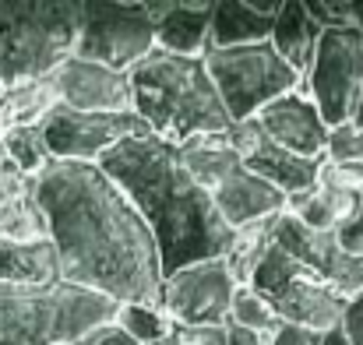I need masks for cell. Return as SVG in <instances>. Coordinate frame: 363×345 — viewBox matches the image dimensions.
I'll return each instance as SVG.
<instances>
[{"mask_svg": "<svg viewBox=\"0 0 363 345\" xmlns=\"http://www.w3.org/2000/svg\"><path fill=\"white\" fill-rule=\"evenodd\" d=\"M32 183L64 285L89 289L117 307H159L162 264L155 239L99 166L50 162Z\"/></svg>", "mask_w": 363, "mask_h": 345, "instance_id": "1", "label": "cell"}, {"mask_svg": "<svg viewBox=\"0 0 363 345\" xmlns=\"http://www.w3.org/2000/svg\"><path fill=\"white\" fill-rule=\"evenodd\" d=\"M99 169L145 219L159 250L162 278L187 264L226 257L233 230L219 219L212 194L180 166L173 145L159 141L155 134H134L106 152Z\"/></svg>", "mask_w": 363, "mask_h": 345, "instance_id": "2", "label": "cell"}, {"mask_svg": "<svg viewBox=\"0 0 363 345\" xmlns=\"http://www.w3.org/2000/svg\"><path fill=\"white\" fill-rule=\"evenodd\" d=\"M134 113L159 141L180 148L194 137L226 134L233 127L201 57H173L152 50L130 71Z\"/></svg>", "mask_w": 363, "mask_h": 345, "instance_id": "3", "label": "cell"}, {"mask_svg": "<svg viewBox=\"0 0 363 345\" xmlns=\"http://www.w3.org/2000/svg\"><path fill=\"white\" fill-rule=\"evenodd\" d=\"M113 317L117 303L89 289L0 282V345H67Z\"/></svg>", "mask_w": 363, "mask_h": 345, "instance_id": "4", "label": "cell"}, {"mask_svg": "<svg viewBox=\"0 0 363 345\" xmlns=\"http://www.w3.org/2000/svg\"><path fill=\"white\" fill-rule=\"evenodd\" d=\"M82 4H0V85L53 74L78 43Z\"/></svg>", "mask_w": 363, "mask_h": 345, "instance_id": "5", "label": "cell"}, {"mask_svg": "<svg viewBox=\"0 0 363 345\" xmlns=\"http://www.w3.org/2000/svg\"><path fill=\"white\" fill-rule=\"evenodd\" d=\"M205 71L223 99V110L233 123L254 120L268 103L289 96L300 89V74L275 53L272 43L254 46H230V50H208Z\"/></svg>", "mask_w": 363, "mask_h": 345, "instance_id": "6", "label": "cell"}, {"mask_svg": "<svg viewBox=\"0 0 363 345\" xmlns=\"http://www.w3.org/2000/svg\"><path fill=\"white\" fill-rule=\"evenodd\" d=\"M247 289H254L275 310V317L282 324H296V328H307L318 335L339 328L342 314H346V300L339 293H332L311 268L293 261L275 243L254 268Z\"/></svg>", "mask_w": 363, "mask_h": 345, "instance_id": "7", "label": "cell"}, {"mask_svg": "<svg viewBox=\"0 0 363 345\" xmlns=\"http://www.w3.org/2000/svg\"><path fill=\"white\" fill-rule=\"evenodd\" d=\"M303 92L318 106L328 130L357 116L363 92V28H321L314 60L303 74Z\"/></svg>", "mask_w": 363, "mask_h": 345, "instance_id": "8", "label": "cell"}, {"mask_svg": "<svg viewBox=\"0 0 363 345\" xmlns=\"http://www.w3.org/2000/svg\"><path fill=\"white\" fill-rule=\"evenodd\" d=\"M155 50L152 4H82L74 57L130 71Z\"/></svg>", "mask_w": 363, "mask_h": 345, "instance_id": "9", "label": "cell"}, {"mask_svg": "<svg viewBox=\"0 0 363 345\" xmlns=\"http://www.w3.org/2000/svg\"><path fill=\"white\" fill-rule=\"evenodd\" d=\"M50 162H89L99 166L106 152L134 134H148L138 113H78L67 106H53L39 123Z\"/></svg>", "mask_w": 363, "mask_h": 345, "instance_id": "10", "label": "cell"}, {"mask_svg": "<svg viewBox=\"0 0 363 345\" xmlns=\"http://www.w3.org/2000/svg\"><path fill=\"white\" fill-rule=\"evenodd\" d=\"M237 289L240 285L230 275L226 257H212V261L187 264V268L173 271L169 278H162V300H159V307L180 328L226 324Z\"/></svg>", "mask_w": 363, "mask_h": 345, "instance_id": "11", "label": "cell"}, {"mask_svg": "<svg viewBox=\"0 0 363 345\" xmlns=\"http://www.w3.org/2000/svg\"><path fill=\"white\" fill-rule=\"evenodd\" d=\"M275 247H282L293 261L311 268L346 303L363 296V257L346 254L335 232L311 230V226H303V222H296L293 215L282 212L275 219Z\"/></svg>", "mask_w": 363, "mask_h": 345, "instance_id": "12", "label": "cell"}, {"mask_svg": "<svg viewBox=\"0 0 363 345\" xmlns=\"http://www.w3.org/2000/svg\"><path fill=\"white\" fill-rule=\"evenodd\" d=\"M50 78L57 92V106L78 113H134V92L127 71H113L106 64L71 53Z\"/></svg>", "mask_w": 363, "mask_h": 345, "instance_id": "13", "label": "cell"}, {"mask_svg": "<svg viewBox=\"0 0 363 345\" xmlns=\"http://www.w3.org/2000/svg\"><path fill=\"white\" fill-rule=\"evenodd\" d=\"M230 141L233 148L240 152L243 169H250L254 176H261L264 183H272L279 194H300L307 187L318 183V173H321V162L318 159H303V155H293L286 148H279L275 141L264 137V130L257 127V120H243L230 127Z\"/></svg>", "mask_w": 363, "mask_h": 345, "instance_id": "14", "label": "cell"}, {"mask_svg": "<svg viewBox=\"0 0 363 345\" xmlns=\"http://www.w3.org/2000/svg\"><path fill=\"white\" fill-rule=\"evenodd\" d=\"M257 127L264 130L268 141H275L279 148L303 155V159H325V145H328V123L321 120L318 106L311 103V96L303 92V81L296 92L268 103L261 113L254 116Z\"/></svg>", "mask_w": 363, "mask_h": 345, "instance_id": "15", "label": "cell"}, {"mask_svg": "<svg viewBox=\"0 0 363 345\" xmlns=\"http://www.w3.org/2000/svg\"><path fill=\"white\" fill-rule=\"evenodd\" d=\"M155 50L173 57H205L212 50V4L152 0Z\"/></svg>", "mask_w": 363, "mask_h": 345, "instance_id": "16", "label": "cell"}, {"mask_svg": "<svg viewBox=\"0 0 363 345\" xmlns=\"http://www.w3.org/2000/svg\"><path fill=\"white\" fill-rule=\"evenodd\" d=\"M212 201H216L219 219L233 232L264 219H279L286 212V194H279L272 183H264L250 169H237L230 180H223L212 191Z\"/></svg>", "mask_w": 363, "mask_h": 345, "instance_id": "17", "label": "cell"}, {"mask_svg": "<svg viewBox=\"0 0 363 345\" xmlns=\"http://www.w3.org/2000/svg\"><path fill=\"white\" fill-rule=\"evenodd\" d=\"M0 236L18 243H43L46 222L35 201V183L0 148Z\"/></svg>", "mask_w": 363, "mask_h": 345, "instance_id": "18", "label": "cell"}, {"mask_svg": "<svg viewBox=\"0 0 363 345\" xmlns=\"http://www.w3.org/2000/svg\"><path fill=\"white\" fill-rule=\"evenodd\" d=\"M279 4H257V0H219L212 4V50L230 46H254L272 39Z\"/></svg>", "mask_w": 363, "mask_h": 345, "instance_id": "19", "label": "cell"}, {"mask_svg": "<svg viewBox=\"0 0 363 345\" xmlns=\"http://www.w3.org/2000/svg\"><path fill=\"white\" fill-rule=\"evenodd\" d=\"M318 39H321V25L311 18L307 4H279V14H275V25H272V46L275 53L303 78L311 60H314V50H318Z\"/></svg>", "mask_w": 363, "mask_h": 345, "instance_id": "20", "label": "cell"}, {"mask_svg": "<svg viewBox=\"0 0 363 345\" xmlns=\"http://www.w3.org/2000/svg\"><path fill=\"white\" fill-rule=\"evenodd\" d=\"M177 155H180V166L191 173V180H194L198 187H205L208 194H212L223 180H230L237 169H243V159H240V152L233 148V141H230V130H226V134L194 137V141L180 145Z\"/></svg>", "mask_w": 363, "mask_h": 345, "instance_id": "21", "label": "cell"}, {"mask_svg": "<svg viewBox=\"0 0 363 345\" xmlns=\"http://www.w3.org/2000/svg\"><path fill=\"white\" fill-rule=\"evenodd\" d=\"M0 282L7 285H50L60 282L57 254L50 239L43 243H18L0 236Z\"/></svg>", "mask_w": 363, "mask_h": 345, "instance_id": "22", "label": "cell"}, {"mask_svg": "<svg viewBox=\"0 0 363 345\" xmlns=\"http://www.w3.org/2000/svg\"><path fill=\"white\" fill-rule=\"evenodd\" d=\"M53 106H57V92H53L50 74L28 78L18 85H4L0 89V137L18 127H39Z\"/></svg>", "mask_w": 363, "mask_h": 345, "instance_id": "23", "label": "cell"}, {"mask_svg": "<svg viewBox=\"0 0 363 345\" xmlns=\"http://www.w3.org/2000/svg\"><path fill=\"white\" fill-rule=\"evenodd\" d=\"M272 243H275V219H264V222H254L247 230L233 232V243L226 250V264H230V275L237 278V285L250 282L254 268L272 250Z\"/></svg>", "mask_w": 363, "mask_h": 345, "instance_id": "24", "label": "cell"}, {"mask_svg": "<svg viewBox=\"0 0 363 345\" xmlns=\"http://www.w3.org/2000/svg\"><path fill=\"white\" fill-rule=\"evenodd\" d=\"M113 324L127 339H134V345H155L173 335L169 314L162 307H148V303H123V307H117Z\"/></svg>", "mask_w": 363, "mask_h": 345, "instance_id": "25", "label": "cell"}, {"mask_svg": "<svg viewBox=\"0 0 363 345\" xmlns=\"http://www.w3.org/2000/svg\"><path fill=\"white\" fill-rule=\"evenodd\" d=\"M0 148H4V155H7L25 176H39V173L50 166V152H46V141H43V130H39V127L7 130V134L0 137Z\"/></svg>", "mask_w": 363, "mask_h": 345, "instance_id": "26", "label": "cell"}, {"mask_svg": "<svg viewBox=\"0 0 363 345\" xmlns=\"http://www.w3.org/2000/svg\"><path fill=\"white\" fill-rule=\"evenodd\" d=\"M226 321H233V324H240L247 332H257V335H268V332H275L282 321L275 317V310L254 293V289H247L240 285L237 289V296H233V307H230V317Z\"/></svg>", "mask_w": 363, "mask_h": 345, "instance_id": "27", "label": "cell"}, {"mask_svg": "<svg viewBox=\"0 0 363 345\" xmlns=\"http://www.w3.org/2000/svg\"><path fill=\"white\" fill-rule=\"evenodd\" d=\"M325 159L328 162H346V166H363V127L360 123H342L328 130V145H325Z\"/></svg>", "mask_w": 363, "mask_h": 345, "instance_id": "28", "label": "cell"}, {"mask_svg": "<svg viewBox=\"0 0 363 345\" xmlns=\"http://www.w3.org/2000/svg\"><path fill=\"white\" fill-rule=\"evenodd\" d=\"M311 18L321 28H339V25H353V4L350 0H335V4H307Z\"/></svg>", "mask_w": 363, "mask_h": 345, "instance_id": "29", "label": "cell"}, {"mask_svg": "<svg viewBox=\"0 0 363 345\" xmlns=\"http://www.w3.org/2000/svg\"><path fill=\"white\" fill-rule=\"evenodd\" d=\"M173 335L184 345H226V324H198V328L173 324Z\"/></svg>", "mask_w": 363, "mask_h": 345, "instance_id": "30", "label": "cell"}, {"mask_svg": "<svg viewBox=\"0 0 363 345\" xmlns=\"http://www.w3.org/2000/svg\"><path fill=\"white\" fill-rule=\"evenodd\" d=\"M335 236H339V243H342L346 254L363 257V198H360V205H357V212L335 230Z\"/></svg>", "mask_w": 363, "mask_h": 345, "instance_id": "31", "label": "cell"}, {"mask_svg": "<svg viewBox=\"0 0 363 345\" xmlns=\"http://www.w3.org/2000/svg\"><path fill=\"white\" fill-rule=\"evenodd\" d=\"M321 335L318 332H307V328H296V324H279L275 332L264 335V345H318Z\"/></svg>", "mask_w": 363, "mask_h": 345, "instance_id": "32", "label": "cell"}, {"mask_svg": "<svg viewBox=\"0 0 363 345\" xmlns=\"http://www.w3.org/2000/svg\"><path fill=\"white\" fill-rule=\"evenodd\" d=\"M67 345H134V339H127L121 328L110 321V324H99V328L85 332L82 339H74V342H67Z\"/></svg>", "mask_w": 363, "mask_h": 345, "instance_id": "33", "label": "cell"}, {"mask_svg": "<svg viewBox=\"0 0 363 345\" xmlns=\"http://www.w3.org/2000/svg\"><path fill=\"white\" fill-rule=\"evenodd\" d=\"M339 328L346 332V342L350 345H363V296L346 303V314H342V324Z\"/></svg>", "mask_w": 363, "mask_h": 345, "instance_id": "34", "label": "cell"}, {"mask_svg": "<svg viewBox=\"0 0 363 345\" xmlns=\"http://www.w3.org/2000/svg\"><path fill=\"white\" fill-rule=\"evenodd\" d=\"M226 345H264V335L247 332V328H240V324L226 321Z\"/></svg>", "mask_w": 363, "mask_h": 345, "instance_id": "35", "label": "cell"}, {"mask_svg": "<svg viewBox=\"0 0 363 345\" xmlns=\"http://www.w3.org/2000/svg\"><path fill=\"white\" fill-rule=\"evenodd\" d=\"M318 345H350V342H346V332H342V328H332V332L321 335V342Z\"/></svg>", "mask_w": 363, "mask_h": 345, "instance_id": "36", "label": "cell"}, {"mask_svg": "<svg viewBox=\"0 0 363 345\" xmlns=\"http://www.w3.org/2000/svg\"><path fill=\"white\" fill-rule=\"evenodd\" d=\"M353 25L363 28V4H353Z\"/></svg>", "mask_w": 363, "mask_h": 345, "instance_id": "37", "label": "cell"}, {"mask_svg": "<svg viewBox=\"0 0 363 345\" xmlns=\"http://www.w3.org/2000/svg\"><path fill=\"white\" fill-rule=\"evenodd\" d=\"M353 123H360L363 127V92H360V110H357V116H353Z\"/></svg>", "mask_w": 363, "mask_h": 345, "instance_id": "38", "label": "cell"}, {"mask_svg": "<svg viewBox=\"0 0 363 345\" xmlns=\"http://www.w3.org/2000/svg\"><path fill=\"white\" fill-rule=\"evenodd\" d=\"M155 345H184V342H180L177 335H169V339H162V342H155Z\"/></svg>", "mask_w": 363, "mask_h": 345, "instance_id": "39", "label": "cell"}, {"mask_svg": "<svg viewBox=\"0 0 363 345\" xmlns=\"http://www.w3.org/2000/svg\"><path fill=\"white\" fill-rule=\"evenodd\" d=\"M0 89H4V85H0Z\"/></svg>", "mask_w": 363, "mask_h": 345, "instance_id": "40", "label": "cell"}]
</instances>
